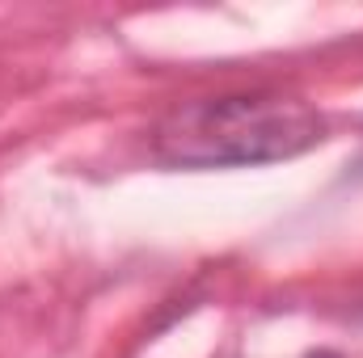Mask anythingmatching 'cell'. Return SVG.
I'll use <instances>...</instances> for the list:
<instances>
[{
	"instance_id": "1",
	"label": "cell",
	"mask_w": 363,
	"mask_h": 358,
	"mask_svg": "<svg viewBox=\"0 0 363 358\" xmlns=\"http://www.w3.org/2000/svg\"><path fill=\"white\" fill-rule=\"evenodd\" d=\"M321 114L283 93L203 97L169 110L152 127L157 161L174 169H228V165H271L321 144Z\"/></svg>"
},
{
	"instance_id": "2",
	"label": "cell",
	"mask_w": 363,
	"mask_h": 358,
	"mask_svg": "<svg viewBox=\"0 0 363 358\" xmlns=\"http://www.w3.org/2000/svg\"><path fill=\"white\" fill-rule=\"evenodd\" d=\"M308 358H342V354H334V350H313Z\"/></svg>"
}]
</instances>
